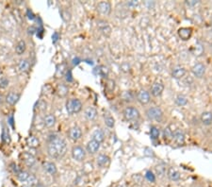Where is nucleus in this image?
Wrapping results in <instances>:
<instances>
[{
    "mask_svg": "<svg viewBox=\"0 0 212 187\" xmlns=\"http://www.w3.org/2000/svg\"><path fill=\"white\" fill-rule=\"evenodd\" d=\"M48 155L53 159L60 160L65 156L67 152V143L59 135H50L47 145Z\"/></svg>",
    "mask_w": 212,
    "mask_h": 187,
    "instance_id": "obj_1",
    "label": "nucleus"
},
{
    "mask_svg": "<svg viewBox=\"0 0 212 187\" xmlns=\"http://www.w3.org/2000/svg\"><path fill=\"white\" fill-rule=\"evenodd\" d=\"M146 116L149 120L152 121H157V122H160L163 118V112L158 106H154L151 107L149 109H147L146 111Z\"/></svg>",
    "mask_w": 212,
    "mask_h": 187,
    "instance_id": "obj_2",
    "label": "nucleus"
},
{
    "mask_svg": "<svg viewBox=\"0 0 212 187\" xmlns=\"http://www.w3.org/2000/svg\"><path fill=\"white\" fill-rule=\"evenodd\" d=\"M82 109V103L77 98H71L66 102V110L68 113L75 114L79 113Z\"/></svg>",
    "mask_w": 212,
    "mask_h": 187,
    "instance_id": "obj_3",
    "label": "nucleus"
},
{
    "mask_svg": "<svg viewBox=\"0 0 212 187\" xmlns=\"http://www.w3.org/2000/svg\"><path fill=\"white\" fill-rule=\"evenodd\" d=\"M123 114L125 120L127 121H135L140 118V112L136 107L128 106L123 111Z\"/></svg>",
    "mask_w": 212,
    "mask_h": 187,
    "instance_id": "obj_4",
    "label": "nucleus"
},
{
    "mask_svg": "<svg viewBox=\"0 0 212 187\" xmlns=\"http://www.w3.org/2000/svg\"><path fill=\"white\" fill-rule=\"evenodd\" d=\"M72 157L77 162H83L86 158V150L80 146H75L72 148Z\"/></svg>",
    "mask_w": 212,
    "mask_h": 187,
    "instance_id": "obj_5",
    "label": "nucleus"
},
{
    "mask_svg": "<svg viewBox=\"0 0 212 187\" xmlns=\"http://www.w3.org/2000/svg\"><path fill=\"white\" fill-rule=\"evenodd\" d=\"M96 9L101 15L108 16L111 12V4L109 1H101L97 4Z\"/></svg>",
    "mask_w": 212,
    "mask_h": 187,
    "instance_id": "obj_6",
    "label": "nucleus"
},
{
    "mask_svg": "<svg viewBox=\"0 0 212 187\" xmlns=\"http://www.w3.org/2000/svg\"><path fill=\"white\" fill-rule=\"evenodd\" d=\"M137 100L141 104V105H146L150 102L151 100V97H150V94L148 91L144 90V89H141L138 92L137 94Z\"/></svg>",
    "mask_w": 212,
    "mask_h": 187,
    "instance_id": "obj_7",
    "label": "nucleus"
},
{
    "mask_svg": "<svg viewBox=\"0 0 212 187\" xmlns=\"http://www.w3.org/2000/svg\"><path fill=\"white\" fill-rule=\"evenodd\" d=\"M163 91H164V84L162 83L160 81H157L152 84L151 94H152L153 97H158L161 96V94L163 93Z\"/></svg>",
    "mask_w": 212,
    "mask_h": 187,
    "instance_id": "obj_8",
    "label": "nucleus"
},
{
    "mask_svg": "<svg viewBox=\"0 0 212 187\" xmlns=\"http://www.w3.org/2000/svg\"><path fill=\"white\" fill-rule=\"evenodd\" d=\"M172 139L174 140V142L176 144V145L182 146L185 143V133L183 132V131H181L180 128H177L173 132V137Z\"/></svg>",
    "mask_w": 212,
    "mask_h": 187,
    "instance_id": "obj_9",
    "label": "nucleus"
},
{
    "mask_svg": "<svg viewBox=\"0 0 212 187\" xmlns=\"http://www.w3.org/2000/svg\"><path fill=\"white\" fill-rule=\"evenodd\" d=\"M192 72L196 78H201L204 76V74H206V66H204L203 63H200V62L196 63L192 68Z\"/></svg>",
    "mask_w": 212,
    "mask_h": 187,
    "instance_id": "obj_10",
    "label": "nucleus"
},
{
    "mask_svg": "<svg viewBox=\"0 0 212 187\" xmlns=\"http://www.w3.org/2000/svg\"><path fill=\"white\" fill-rule=\"evenodd\" d=\"M68 136L69 138L72 140V141H77L81 138L82 136V131L79 127H73L69 129V132H68Z\"/></svg>",
    "mask_w": 212,
    "mask_h": 187,
    "instance_id": "obj_11",
    "label": "nucleus"
},
{
    "mask_svg": "<svg viewBox=\"0 0 212 187\" xmlns=\"http://www.w3.org/2000/svg\"><path fill=\"white\" fill-rule=\"evenodd\" d=\"M186 68L182 65H176L172 69V77L175 80H180L186 75Z\"/></svg>",
    "mask_w": 212,
    "mask_h": 187,
    "instance_id": "obj_12",
    "label": "nucleus"
},
{
    "mask_svg": "<svg viewBox=\"0 0 212 187\" xmlns=\"http://www.w3.org/2000/svg\"><path fill=\"white\" fill-rule=\"evenodd\" d=\"M179 38L183 41H188L190 39L192 35V27H181L177 31Z\"/></svg>",
    "mask_w": 212,
    "mask_h": 187,
    "instance_id": "obj_13",
    "label": "nucleus"
},
{
    "mask_svg": "<svg viewBox=\"0 0 212 187\" xmlns=\"http://www.w3.org/2000/svg\"><path fill=\"white\" fill-rule=\"evenodd\" d=\"M100 146H101L100 143H98V142L91 139L87 144L86 150H87V152L90 153V154H95L99 150V148H100Z\"/></svg>",
    "mask_w": 212,
    "mask_h": 187,
    "instance_id": "obj_14",
    "label": "nucleus"
},
{
    "mask_svg": "<svg viewBox=\"0 0 212 187\" xmlns=\"http://www.w3.org/2000/svg\"><path fill=\"white\" fill-rule=\"evenodd\" d=\"M201 122L204 126H210L212 124V112L206 111L201 114Z\"/></svg>",
    "mask_w": 212,
    "mask_h": 187,
    "instance_id": "obj_15",
    "label": "nucleus"
},
{
    "mask_svg": "<svg viewBox=\"0 0 212 187\" xmlns=\"http://www.w3.org/2000/svg\"><path fill=\"white\" fill-rule=\"evenodd\" d=\"M19 99H20V95L18 93H14V92L9 93L6 97V101L10 105H15L19 101Z\"/></svg>",
    "mask_w": 212,
    "mask_h": 187,
    "instance_id": "obj_16",
    "label": "nucleus"
},
{
    "mask_svg": "<svg viewBox=\"0 0 212 187\" xmlns=\"http://www.w3.org/2000/svg\"><path fill=\"white\" fill-rule=\"evenodd\" d=\"M167 176H168V178L171 179V181H173V182H177V181H179L180 178H181V175H180V173H179V171L176 170V169L174 168V167H170V168L168 169Z\"/></svg>",
    "mask_w": 212,
    "mask_h": 187,
    "instance_id": "obj_17",
    "label": "nucleus"
},
{
    "mask_svg": "<svg viewBox=\"0 0 212 187\" xmlns=\"http://www.w3.org/2000/svg\"><path fill=\"white\" fill-rule=\"evenodd\" d=\"M91 137H93V140L101 144V143L104 142L106 135H105V132L102 131L101 128H97L93 132V134H91Z\"/></svg>",
    "mask_w": 212,
    "mask_h": 187,
    "instance_id": "obj_18",
    "label": "nucleus"
},
{
    "mask_svg": "<svg viewBox=\"0 0 212 187\" xmlns=\"http://www.w3.org/2000/svg\"><path fill=\"white\" fill-rule=\"evenodd\" d=\"M109 162H110V159L109 157L107 156V155H104V154H101L97 157L96 159V163H97V165L100 167H106L108 166L109 164Z\"/></svg>",
    "mask_w": 212,
    "mask_h": 187,
    "instance_id": "obj_19",
    "label": "nucleus"
},
{
    "mask_svg": "<svg viewBox=\"0 0 212 187\" xmlns=\"http://www.w3.org/2000/svg\"><path fill=\"white\" fill-rule=\"evenodd\" d=\"M84 116L88 120L91 121V120H94L97 116V111L95 108L94 107H88L86 110L84 112Z\"/></svg>",
    "mask_w": 212,
    "mask_h": 187,
    "instance_id": "obj_20",
    "label": "nucleus"
},
{
    "mask_svg": "<svg viewBox=\"0 0 212 187\" xmlns=\"http://www.w3.org/2000/svg\"><path fill=\"white\" fill-rule=\"evenodd\" d=\"M57 122V119H56V116L52 113H49V114H46V116L44 117V124L46 128H52L55 126Z\"/></svg>",
    "mask_w": 212,
    "mask_h": 187,
    "instance_id": "obj_21",
    "label": "nucleus"
},
{
    "mask_svg": "<svg viewBox=\"0 0 212 187\" xmlns=\"http://www.w3.org/2000/svg\"><path fill=\"white\" fill-rule=\"evenodd\" d=\"M42 166H44V169L47 172V173L50 175H55L57 173V171H58L56 164L52 162H45V163H44V165H42Z\"/></svg>",
    "mask_w": 212,
    "mask_h": 187,
    "instance_id": "obj_22",
    "label": "nucleus"
},
{
    "mask_svg": "<svg viewBox=\"0 0 212 187\" xmlns=\"http://www.w3.org/2000/svg\"><path fill=\"white\" fill-rule=\"evenodd\" d=\"M98 27H99V28H100V30L104 33V35L109 36L110 34L111 28L109 27V26L108 25L107 22H105V21H102V20H99L98 21Z\"/></svg>",
    "mask_w": 212,
    "mask_h": 187,
    "instance_id": "obj_23",
    "label": "nucleus"
},
{
    "mask_svg": "<svg viewBox=\"0 0 212 187\" xmlns=\"http://www.w3.org/2000/svg\"><path fill=\"white\" fill-rule=\"evenodd\" d=\"M23 160H24L25 163L27 165L28 167H32L33 165L35 164V162H36L34 156H32L29 153H24L23 154Z\"/></svg>",
    "mask_w": 212,
    "mask_h": 187,
    "instance_id": "obj_24",
    "label": "nucleus"
},
{
    "mask_svg": "<svg viewBox=\"0 0 212 187\" xmlns=\"http://www.w3.org/2000/svg\"><path fill=\"white\" fill-rule=\"evenodd\" d=\"M26 145L29 147L36 148L40 146V141L36 136H29V137L26 139Z\"/></svg>",
    "mask_w": 212,
    "mask_h": 187,
    "instance_id": "obj_25",
    "label": "nucleus"
},
{
    "mask_svg": "<svg viewBox=\"0 0 212 187\" xmlns=\"http://www.w3.org/2000/svg\"><path fill=\"white\" fill-rule=\"evenodd\" d=\"M68 92H69V88L65 84H60L58 86V88H57V94H58L59 97H66Z\"/></svg>",
    "mask_w": 212,
    "mask_h": 187,
    "instance_id": "obj_26",
    "label": "nucleus"
},
{
    "mask_svg": "<svg viewBox=\"0 0 212 187\" xmlns=\"http://www.w3.org/2000/svg\"><path fill=\"white\" fill-rule=\"evenodd\" d=\"M17 66H18V69L21 72H26V71L29 70L30 64H29V62H28L27 60H20L18 64H17Z\"/></svg>",
    "mask_w": 212,
    "mask_h": 187,
    "instance_id": "obj_27",
    "label": "nucleus"
},
{
    "mask_svg": "<svg viewBox=\"0 0 212 187\" xmlns=\"http://www.w3.org/2000/svg\"><path fill=\"white\" fill-rule=\"evenodd\" d=\"M1 140L4 144L6 145H8V144L11 143V134L8 131V128L6 127H3V129H2V134H1Z\"/></svg>",
    "mask_w": 212,
    "mask_h": 187,
    "instance_id": "obj_28",
    "label": "nucleus"
},
{
    "mask_svg": "<svg viewBox=\"0 0 212 187\" xmlns=\"http://www.w3.org/2000/svg\"><path fill=\"white\" fill-rule=\"evenodd\" d=\"M26 42L21 40L17 43V45L15 46V52L18 55H22L25 51H26Z\"/></svg>",
    "mask_w": 212,
    "mask_h": 187,
    "instance_id": "obj_29",
    "label": "nucleus"
},
{
    "mask_svg": "<svg viewBox=\"0 0 212 187\" xmlns=\"http://www.w3.org/2000/svg\"><path fill=\"white\" fill-rule=\"evenodd\" d=\"M174 102L176 105L183 107V106L188 104V98L183 95H178V96H176V97L174 99Z\"/></svg>",
    "mask_w": 212,
    "mask_h": 187,
    "instance_id": "obj_30",
    "label": "nucleus"
},
{
    "mask_svg": "<svg viewBox=\"0 0 212 187\" xmlns=\"http://www.w3.org/2000/svg\"><path fill=\"white\" fill-rule=\"evenodd\" d=\"M104 119H105V124L107 127L109 128H113L115 125V120L114 118H113L109 113H107V114H105V116H104Z\"/></svg>",
    "mask_w": 212,
    "mask_h": 187,
    "instance_id": "obj_31",
    "label": "nucleus"
},
{
    "mask_svg": "<svg viewBox=\"0 0 212 187\" xmlns=\"http://www.w3.org/2000/svg\"><path fill=\"white\" fill-rule=\"evenodd\" d=\"M150 136H151V138L154 139V140L158 139V137H159V129H158V127H155V126L151 127V128H150Z\"/></svg>",
    "mask_w": 212,
    "mask_h": 187,
    "instance_id": "obj_32",
    "label": "nucleus"
},
{
    "mask_svg": "<svg viewBox=\"0 0 212 187\" xmlns=\"http://www.w3.org/2000/svg\"><path fill=\"white\" fill-rule=\"evenodd\" d=\"M28 177H29V173H28V172H26V171H22L21 170L20 172H19V174L17 175V178H18V179L20 182H26L27 181V179H28Z\"/></svg>",
    "mask_w": 212,
    "mask_h": 187,
    "instance_id": "obj_33",
    "label": "nucleus"
},
{
    "mask_svg": "<svg viewBox=\"0 0 212 187\" xmlns=\"http://www.w3.org/2000/svg\"><path fill=\"white\" fill-rule=\"evenodd\" d=\"M173 132L174 131H172L171 128H170V127H167L165 129H164V132H163V137L165 140H170V139H172L173 137Z\"/></svg>",
    "mask_w": 212,
    "mask_h": 187,
    "instance_id": "obj_34",
    "label": "nucleus"
},
{
    "mask_svg": "<svg viewBox=\"0 0 212 187\" xmlns=\"http://www.w3.org/2000/svg\"><path fill=\"white\" fill-rule=\"evenodd\" d=\"M26 182H27V183H28V185H29V186H35V185L37 184V182H38L37 178L35 177L34 175H29V177H28Z\"/></svg>",
    "mask_w": 212,
    "mask_h": 187,
    "instance_id": "obj_35",
    "label": "nucleus"
},
{
    "mask_svg": "<svg viewBox=\"0 0 212 187\" xmlns=\"http://www.w3.org/2000/svg\"><path fill=\"white\" fill-rule=\"evenodd\" d=\"M9 83H10V81H9V80L7 78H5V77H3L1 80H0V89H5V88H7L9 86Z\"/></svg>",
    "mask_w": 212,
    "mask_h": 187,
    "instance_id": "obj_36",
    "label": "nucleus"
},
{
    "mask_svg": "<svg viewBox=\"0 0 212 187\" xmlns=\"http://www.w3.org/2000/svg\"><path fill=\"white\" fill-rule=\"evenodd\" d=\"M37 106H38V109L40 111H45L47 108V103L45 101V100H40V101L37 103Z\"/></svg>",
    "mask_w": 212,
    "mask_h": 187,
    "instance_id": "obj_37",
    "label": "nucleus"
},
{
    "mask_svg": "<svg viewBox=\"0 0 212 187\" xmlns=\"http://www.w3.org/2000/svg\"><path fill=\"white\" fill-rule=\"evenodd\" d=\"M11 170L13 171V173L15 174V175H18V174H19V172L21 171V170L18 168V166L16 165V163H11Z\"/></svg>",
    "mask_w": 212,
    "mask_h": 187,
    "instance_id": "obj_38",
    "label": "nucleus"
},
{
    "mask_svg": "<svg viewBox=\"0 0 212 187\" xmlns=\"http://www.w3.org/2000/svg\"><path fill=\"white\" fill-rule=\"evenodd\" d=\"M146 178H147V179L148 181H150V182H155V176L153 175V173L152 172H150V171H148L147 173H146Z\"/></svg>",
    "mask_w": 212,
    "mask_h": 187,
    "instance_id": "obj_39",
    "label": "nucleus"
},
{
    "mask_svg": "<svg viewBox=\"0 0 212 187\" xmlns=\"http://www.w3.org/2000/svg\"><path fill=\"white\" fill-rule=\"evenodd\" d=\"M198 3H199V1H196V0H190V1H186V4L189 7H194L196 6Z\"/></svg>",
    "mask_w": 212,
    "mask_h": 187,
    "instance_id": "obj_40",
    "label": "nucleus"
},
{
    "mask_svg": "<svg viewBox=\"0 0 212 187\" xmlns=\"http://www.w3.org/2000/svg\"><path fill=\"white\" fill-rule=\"evenodd\" d=\"M138 4H139V2H138V1H135V0H132V1L127 2V6L130 7V8H134V7L138 6Z\"/></svg>",
    "mask_w": 212,
    "mask_h": 187,
    "instance_id": "obj_41",
    "label": "nucleus"
},
{
    "mask_svg": "<svg viewBox=\"0 0 212 187\" xmlns=\"http://www.w3.org/2000/svg\"><path fill=\"white\" fill-rule=\"evenodd\" d=\"M27 16H28V18L31 19V20H33L35 18V15L32 13V11H29V10H27Z\"/></svg>",
    "mask_w": 212,
    "mask_h": 187,
    "instance_id": "obj_42",
    "label": "nucleus"
},
{
    "mask_svg": "<svg viewBox=\"0 0 212 187\" xmlns=\"http://www.w3.org/2000/svg\"><path fill=\"white\" fill-rule=\"evenodd\" d=\"M13 122H14V121H13V116L11 114V116L9 117V124L11 126V128H14V124H13Z\"/></svg>",
    "mask_w": 212,
    "mask_h": 187,
    "instance_id": "obj_43",
    "label": "nucleus"
},
{
    "mask_svg": "<svg viewBox=\"0 0 212 187\" xmlns=\"http://www.w3.org/2000/svg\"><path fill=\"white\" fill-rule=\"evenodd\" d=\"M52 39H53V43H56V41L58 40V33H54L52 35Z\"/></svg>",
    "mask_w": 212,
    "mask_h": 187,
    "instance_id": "obj_44",
    "label": "nucleus"
},
{
    "mask_svg": "<svg viewBox=\"0 0 212 187\" xmlns=\"http://www.w3.org/2000/svg\"><path fill=\"white\" fill-rule=\"evenodd\" d=\"M28 33L33 34V33H34V28H33V27H29V28H28Z\"/></svg>",
    "mask_w": 212,
    "mask_h": 187,
    "instance_id": "obj_45",
    "label": "nucleus"
},
{
    "mask_svg": "<svg viewBox=\"0 0 212 187\" xmlns=\"http://www.w3.org/2000/svg\"><path fill=\"white\" fill-rule=\"evenodd\" d=\"M3 102V97L2 95H0V103H2Z\"/></svg>",
    "mask_w": 212,
    "mask_h": 187,
    "instance_id": "obj_46",
    "label": "nucleus"
},
{
    "mask_svg": "<svg viewBox=\"0 0 212 187\" xmlns=\"http://www.w3.org/2000/svg\"><path fill=\"white\" fill-rule=\"evenodd\" d=\"M2 75H3V74H2V71L0 70V80H1V78H3V77H2Z\"/></svg>",
    "mask_w": 212,
    "mask_h": 187,
    "instance_id": "obj_47",
    "label": "nucleus"
},
{
    "mask_svg": "<svg viewBox=\"0 0 212 187\" xmlns=\"http://www.w3.org/2000/svg\"><path fill=\"white\" fill-rule=\"evenodd\" d=\"M211 47H212V44H211Z\"/></svg>",
    "mask_w": 212,
    "mask_h": 187,
    "instance_id": "obj_48",
    "label": "nucleus"
}]
</instances>
